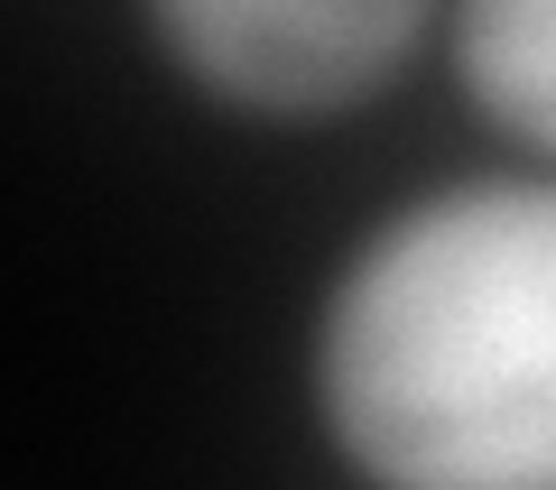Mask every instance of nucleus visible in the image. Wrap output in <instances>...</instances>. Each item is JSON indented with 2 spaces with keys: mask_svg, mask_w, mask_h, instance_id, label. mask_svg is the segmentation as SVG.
<instances>
[{
  "mask_svg": "<svg viewBox=\"0 0 556 490\" xmlns=\"http://www.w3.org/2000/svg\"><path fill=\"white\" fill-rule=\"evenodd\" d=\"M298 379L325 453L390 490H556V167L380 204L316 278Z\"/></svg>",
  "mask_w": 556,
  "mask_h": 490,
  "instance_id": "obj_1",
  "label": "nucleus"
},
{
  "mask_svg": "<svg viewBox=\"0 0 556 490\" xmlns=\"http://www.w3.org/2000/svg\"><path fill=\"white\" fill-rule=\"evenodd\" d=\"M445 0H130L177 93L251 130H334L408 83Z\"/></svg>",
  "mask_w": 556,
  "mask_h": 490,
  "instance_id": "obj_2",
  "label": "nucleus"
},
{
  "mask_svg": "<svg viewBox=\"0 0 556 490\" xmlns=\"http://www.w3.org/2000/svg\"><path fill=\"white\" fill-rule=\"evenodd\" d=\"M437 56L501 149L556 167V0H445Z\"/></svg>",
  "mask_w": 556,
  "mask_h": 490,
  "instance_id": "obj_3",
  "label": "nucleus"
}]
</instances>
